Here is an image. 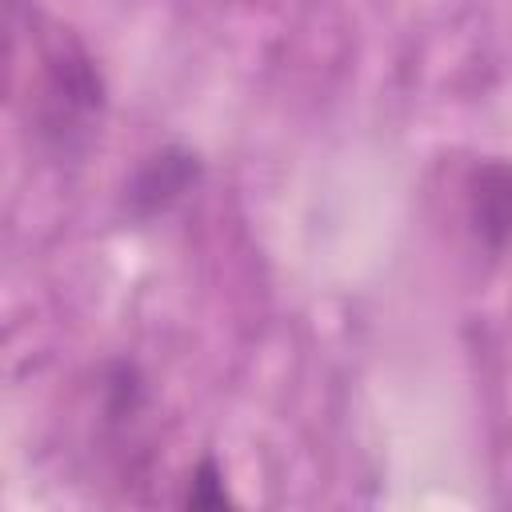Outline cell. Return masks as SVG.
<instances>
[{
	"label": "cell",
	"instance_id": "obj_1",
	"mask_svg": "<svg viewBox=\"0 0 512 512\" xmlns=\"http://www.w3.org/2000/svg\"><path fill=\"white\" fill-rule=\"evenodd\" d=\"M108 84L88 44L52 24L36 32V56L24 80V132L52 164H76L104 128Z\"/></svg>",
	"mask_w": 512,
	"mask_h": 512
},
{
	"label": "cell",
	"instance_id": "obj_3",
	"mask_svg": "<svg viewBox=\"0 0 512 512\" xmlns=\"http://www.w3.org/2000/svg\"><path fill=\"white\" fill-rule=\"evenodd\" d=\"M464 204L472 236L484 244V252L500 256L512 248V160L488 156L480 160L464 180Z\"/></svg>",
	"mask_w": 512,
	"mask_h": 512
},
{
	"label": "cell",
	"instance_id": "obj_2",
	"mask_svg": "<svg viewBox=\"0 0 512 512\" xmlns=\"http://www.w3.org/2000/svg\"><path fill=\"white\" fill-rule=\"evenodd\" d=\"M204 176V164L192 148L184 144H160L156 152H148L132 176L124 180V212L132 220H156L164 216L172 204H180Z\"/></svg>",
	"mask_w": 512,
	"mask_h": 512
},
{
	"label": "cell",
	"instance_id": "obj_4",
	"mask_svg": "<svg viewBox=\"0 0 512 512\" xmlns=\"http://www.w3.org/2000/svg\"><path fill=\"white\" fill-rule=\"evenodd\" d=\"M184 504L188 508H204V512H216V508H232L236 504L232 492H228V484H224V468L216 464V456H200V464L188 476Z\"/></svg>",
	"mask_w": 512,
	"mask_h": 512
}]
</instances>
